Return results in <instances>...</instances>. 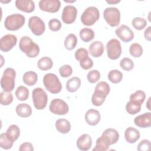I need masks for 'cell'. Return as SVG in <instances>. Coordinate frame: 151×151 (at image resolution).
I'll use <instances>...</instances> for the list:
<instances>
[{"instance_id": "836d02e7", "label": "cell", "mask_w": 151, "mask_h": 151, "mask_svg": "<svg viewBox=\"0 0 151 151\" xmlns=\"http://www.w3.org/2000/svg\"><path fill=\"white\" fill-rule=\"evenodd\" d=\"M107 77L112 83L117 84L122 80L123 74L118 70H112L109 71Z\"/></svg>"}, {"instance_id": "5b68a950", "label": "cell", "mask_w": 151, "mask_h": 151, "mask_svg": "<svg viewBox=\"0 0 151 151\" xmlns=\"http://www.w3.org/2000/svg\"><path fill=\"white\" fill-rule=\"evenodd\" d=\"M32 97L35 109L37 110L45 109L48 101V96L47 93L42 88H35L32 93Z\"/></svg>"}, {"instance_id": "d6a6232c", "label": "cell", "mask_w": 151, "mask_h": 151, "mask_svg": "<svg viewBox=\"0 0 151 151\" xmlns=\"http://www.w3.org/2000/svg\"><path fill=\"white\" fill-rule=\"evenodd\" d=\"M15 94L18 100L25 101L27 100L29 97V90L26 87L20 86L17 87Z\"/></svg>"}, {"instance_id": "7a4b0ae2", "label": "cell", "mask_w": 151, "mask_h": 151, "mask_svg": "<svg viewBox=\"0 0 151 151\" xmlns=\"http://www.w3.org/2000/svg\"><path fill=\"white\" fill-rule=\"evenodd\" d=\"M43 84L45 88L52 94L59 93L62 88L58 77L53 73H47L44 76Z\"/></svg>"}, {"instance_id": "b9f144b4", "label": "cell", "mask_w": 151, "mask_h": 151, "mask_svg": "<svg viewBox=\"0 0 151 151\" xmlns=\"http://www.w3.org/2000/svg\"><path fill=\"white\" fill-rule=\"evenodd\" d=\"M59 73L63 77L66 78L70 77L73 73L72 67L68 64H64L59 68Z\"/></svg>"}, {"instance_id": "f907efd6", "label": "cell", "mask_w": 151, "mask_h": 151, "mask_svg": "<svg viewBox=\"0 0 151 151\" xmlns=\"http://www.w3.org/2000/svg\"><path fill=\"white\" fill-rule=\"evenodd\" d=\"M120 1H106V2L110 4H115L120 2Z\"/></svg>"}, {"instance_id": "7dc6e473", "label": "cell", "mask_w": 151, "mask_h": 151, "mask_svg": "<svg viewBox=\"0 0 151 151\" xmlns=\"http://www.w3.org/2000/svg\"><path fill=\"white\" fill-rule=\"evenodd\" d=\"M150 142L149 140L144 139L142 140L137 146V150L139 151H146L150 150Z\"/></svg>"}, {"instance_id": "484cf974", "label": "cell", "mask_w": 151, "mask_h": 151, "mask_svg": "<svg viewBox=\"0 0 151 151\" xmlns=\"http://www.w3.org/2000/svg\"><path fill=\"white\" fill-rule=\"evenodd\" d=\"M81 86V80L77 77L70 78L66 83V88L68 91L73 93L76 91Z\"/></svg>"}, {"instance_id": "ab89813d", "label": "cell", "mask_w": 151, "mask_h": 151, "mask_svg": "<svg viewBox=\"0 0 151 151\" xmlns=\"http://www.w3.org/2000/svg\"><path fill=\"white\" fill-rule=\"evenodd\" d=\"M120 66L121 68L127 71H129L134 67L133 61L129 58H123L120 62Z\"/></svg>"}, {"instance_id": "e575fe53", "label": "cell", "mask_w": 151, "mask_h": 151, "mask_svg": "<svg viewBox=\"0 0 151 151\" xmlns=\"http://www.w3.org/2000/svg\"><path fill=\"white\" fill-rule=\"evenodd\" d=\"M14 142L12 141L7 136L6 133L0 134V146L4 149H9L13 146Z\"/></svg>"}, {"instance_id": "83f0119b", "label": "cell", "mask_w": 151, "mask_h": 151, "mask_svg": "<svg viewBox=\"0 0 151 151\" xmlns=\"http://www.w3.org/2000/svg\"><path fill=\"white\" fill-rule=\"evenodd\" d=\"M53 65V62L51 58L48 57L41 58L37 62V66L39 69L42 71H46L51 69Z\"/></svg>"}, {"instance_id": "1f68e13d", "label": "cell", "mask_w": 151, "mask_h": 151, "mask_svg": "<svg viewBox=\"0 0 151 151\" xmlns=\"http://www.w3.org/2000/svg\"><path fill=\"white\" fill-rule=\"evenodd\" d=\"M77 44V38L74 34H68L64 40V47L68 50H73Z\"/></svg>"}, {"instance_id": "9c48e42d", "label": "cell", "mask_w": 151, "mask_h": 151, "mask_svg": "<svg viewBox=\"0 0 151 151\" xmlns=\"http://www.w3.org/2000/svg\"><path fill=\"white\" fill-rule=\"evenodd\" d=\"M28 27L31 32L37 36L41 35L45 29L44 22L37 16H32L29 18Z\"/></svg>"}, {"instance_id": "3957f363", "label": "cell", "mask_w": 151, "mask_h": 151, "mask_svg": "<svg viewBox=\"0 0 151 151\" xmlns=\"http://www.w3.org/2000/svg\"><path fill=\"white\" fill-rule=\"evenodd\" d=\"M16 72L12 68H6L1 79V86L6 91L11 92L15 87V79Z\"/></svg>"}, {"instance_id": "f6af8a7d", "label": "cell", "mask_w": 151, "mask_h": 151, "mask_svg": "<svg viewBox=\"0 0 151 151\" xmlns=\"http://www.w3.org/2000/svg\"><path fill=\"white\" fill-rule=\"evenodd\" d=\"M74 57L77 61H80L83 58L88 57V53L86 49L83 48H80L77 49L75 52Z\"/></svg>"}, {"instance_id": "4316f807", "label": "cell", "mask_w": 151, "mask_h": 151, "mask_svg": "<svg viewBox=\"0 0 151 151\" xmlns=\"http://www.w3.org/2000/svg\"><path fill=\"white\" fill-rule=\"evenodd\" d=\"M79 35L83 41L87 42L91 41L94 38L95 34L91 28H84L80 31Z\"/></svg>"}, {"instance_id": "ac0fdd59", "label": "cell", "mask_w": 151, "mask_h": 151, "mask_svg": "<svg viewBox=\"0 0 151 151\" xmlns=\"http://www.w3.org/2000/svg\"><path fill=\"white\" fill-rule=\"evenodd\" d=\"M15 6L19 10L27 13H31L35 9L34 2L31 0H17Z\"/></svg>"}, {"instance_id": "e0dca14e", "label": "cell", "mask_w": 151, "mask_h": 151, "mask_svg": "<svg viewBox=\"0 0 151 151\" xmlns=\"http://www.w3.org/2000/svg\"><path fill=\"white\" fill-rule=\"evenodd\" d=\"M76 144L79 150L82 151H87L91 147V137L88 134H83L78 138Z\"/></svg>"}, {"instance_id": "4dcf8cb0", "label": "cell", "mask_w": 151, "mask_h": 151, "mask_svg": "<svg viewBox=\"0 0 151 151\" xmlns=\"http://www.w3.org/2000/svg\"><path fill=\"white\" fill-rule=\"evenodd\" d=\"M6 133L8 137L13 142L18 139L20 135V129L16 124H12L6 130Z\"/></svg>"}, {"instance_id": "bcb514c9", "label": "cell", "mask_w": 151, "mask_h": 151, "mask_svg": "<svg viewBox=\"0 0 151 151\" xmlns=\"http://www.w3.org/2000/svg\"><path fill=\"white\" fill-rule=\"evenodd\" d=\"M80 65L83 69L87 70L93 67V61L90 58L87 57L80 61Z\"/></svg>"}, {"instance_id": "f1b7e54d", "label": "cell", "mask_w": 151, "mask_h": 151, "mask_svg": "<svg viewBox=\"0 0 151 151\" xmlns=\"http://www.w3.org/2000/svg\"><path fill=\"white\" fill-rule=\"evenodd\" d=\"M110 91V87L109 84L106 81H100L96 85L94 92L106 97L109 94Z\"/></svg>"}, {"instance_id": "cb8c5ba5", "label": "cell", "mask_w": 151, "mask_h": 151, "mask_svg": "<svg viewBox=\"0 0 151 151\" xmlns=\"http://www.w3.org/2000/svg\"><path fill=\"white\" fill-rule=\"evenodd\" d=\"M103 135L105 136L109 140L110 145L115 144L119 140V134L118 132L114 129L109 128L106 129L102 133Z\"/></svg>"}, {"instance_id": "c3c4849f", "label": "cell", "mask_w": 151, "mask_h": 151, "mask_svg": "<svg viewBox=\"0 0 151 151\" xmlns=\"http://www.w3.org/2000/svg\"><path fill=\"white\" fill-rule=\"evenodd\" d=\"M19 151H32L34 150V147L29 142H24L22 143L19 148Z\"/></svg>"}, {"instance_id": "8992f818", "label": "cell", "mask_w": 151, "mask_h": 151, "mask_svg": "<svg viewBox=\"0 0 151 151\" xmlns=\"http://www.w3.org/2000/svg\"><path fill=\"white\" fill-rule=\"evenodd\" d=\"M99 17V9L95 6H89L81 14V21L84 25L91 26L98 21Z\"/></svg>"}, {"instance_id": "60d3db41", "label": "cell", "mask_w": 151, "mask_h": 151, "mask_svg": "<svg viewBox=\"0 0 151 151\" xmlns=\"http://www.w3.org/2000/svg\"><path fill=\"white\" fill-rule=\"evenodd\" d=\"M87 78L90 83H95L100 80V73L97 70H91L88 73L87 75Z\"/></svg>"}, {"instance_id": "816d5d0a", "label": "cell", "mask_w": 151, "mask_h": 151, "mask_svg": "<svg viewBox=\"0 0 151 151\" xmlns=\"http://www.w3.org/2000/svg\"><path fill=\"white\" fill-rule=\"evenodd\" d=\"M150 97H149V99H148V100H147V104H146V107H147V109L149 110H150V106H149V103H150Z\"/></svg>"}, {"instance_id": "9a60e30c", "label": "cell", "mask_w": 151, "mask_h": 151, "mask_svg": "<svg viewBox=\"0 0 151 151\" xmlns=\"http://www.w3.org/2000/svg\"><path fill=\"white\" fill-rule=\"evenodd\" d=\"M86 123L90 126L97 125L101 119L99 111L95 109H89L87 111L84 116Z\"/></svg>"}, {"instance_id": "8d00e7d4", "label": "cell", "mask_w": 151, "mask_h": 151, "mask_svg": "<svg viewBox=\"0 0 151 151\" xmlns=\"http://www.w3.org/2000/svg\"><path fill=\"white\" fill-rule=\"evenodd\" d=\"M129 52L132 56L135 58L140 57L143 54V48L139 44L133 43L130 46Z\"/></svg>"}, {"instance_id": "d4e9b609", "label": "cell", "mask_w": 151, "mask_h": 151, "mask_svg": "<svg viewBox=\"0 0 151 151\" xmlns=\"http://www.w3.org/2000/svg\"><path fill=\"white\" fill-rule=\"evenodd\" d=\"M22 80L26 85L32 86L37 83L38 76L35 72L29 71L24 73L22 77Z\"/></svg>"}, {"instance_id": "6da1fadb", "label": "cell", "mask_w": 151, "mask_h": 151, "mask_svg": "<svg viewBox=\"0 0 151 151\" xmlns=\"http://www.w3.org/2000/svg\"><path fill=\"white\" fill-rule=\"evenodd\" d=\"M19 47L29 58L36 57L40 53L39 46L33 42L32 39L27 36L22 37L19 43Z\"/></svg>"}, {"instance_id": "52a82bcc", "label": "cell", "mask_w": 151, "mask_h": 151, "mask_svg": "<svg viewBox=\"0 0 151 151\" xmlns=\"http://www.w3.org/2000/svg\"><path fill=\"white\" fill-rule=\"evenodd\" d=\"M103 17L109 25L117 27L120 22V12L116 7H108L103 12Z\"/></svg>"}, {"instance_id": "681fc988", "label": "cell", "mask_w": 151, "mask_h": 151, "mask_svg": "<svg viewBox=\"0 0 151 151\" xmlns=\"http://www.w3.org/2000/svg\"><path fill=\"white\" fill-rule=\"evenodd\" d=\"M151 27H148L144 32V36L146 40L150 41L151 40Z\"/></svg>"}, {"instance_id": "5bb4252c", "label": "cell", "mask_w": 151, "mask_h": 151, "mask_svg": "<svg viewBox=\"0 0 151 151\" xmlns=\"http://www.w3.org/2000/svg\"><path fill=\"white\" fill-rule=\"evenodd\" d=\"M115 33L122 41L127 42L132 41L134 38V33L129 27L126 25H122L117 28Z\"/></svg>"}, {"instance_id": "2e32d148", "label": "cell", "mask_w": 151, "mask_h": 151, "mask_svg": "<svg viewBox=\"0 0 151 151\" xmlns=\"http://www.w3.org/2000/svg\"><path fill=\"white\" fill-rule=\"evenodd\" d=\"M136 126L141 128H147L151 126V113L150 112L145 113L139 115L134 119Z\"/></svg>"}, {"instance_id": "7402d4cb", "label": "cell", "mask_w": 151, "mask_h": 151, "mask_svg": "<svg viewBox=\"0 0 151 151\" xmlns=\"http://www.w3.org/2000/svg\"><path fill=\"white\" fill-rule=\"evenodd\" d=\"M15 111L19 117H28L32 114L31 107L27 103H20L17 106Z\"/></svg>"}, {"instance_id": "ffe728a7", "label": "cell", "mask_w": 151, "mask_h": 151, "mask_svg": "<svg viewBox=\"0 0 151 151\" xmlns=\"http://www.w3.org/2000/svg\"><path fill=\"white\" fill-rule=\"evenodd\" d=\"M124 137L128 143H134L140 138V132L133 127H129L124 132Z\"/></svg>"}, {"instance_id": "ba28073f", "label": "cell", "mask_w": 151, "mask_h": 151, "mask_svg": "<svg viewBox=\"0 0 151 151\" xmlns=\"http://www.w3.org/2000/svg\"><path fill=\"white\" fill-rule=\"evenodd\" d=\"M107 57L111 60L119 58L122 54V47L120 41L117 39H111L106 44Z\"/></svg>"}, {"instance_id": "d590c367", "label": "cell", "mask_w": 151, "mask_h": 151, "mask_svg": "<svg viewBox=\"0 0 151 151\" xmlns=\"http://www.w3.org/2000/svg\"><path fill=\"white\" fill-rule=\"evenodd\" d=\"M13 101V96L11 92L2 91L0 93V103L3 106H8Z\"/></svg>"}, {"instance_id": "f546056e", "label": "cell", "mask_w": 151, "mask_h": 151, "mask_svg": "<svg viewBox=\"0 0 151 151\" xmlns=\"http://www.w3.org/2000/svg\"><path fill=\"white\" fill-rule=\"evenodd\" d=\"M142 104L133 100H129L126 103V110L129 114H136L141 110Z\"/></svg>"}, {"instance_id": "30bf717a", "label": "cell", "mask_w": 151, "mask_h": 151, "mask_svg": "<svg viewBox=\"0 0 151 151\" xmlns=\"http://www.w3.org/2000/svg\"><path fill=\"white\" fill-rule=\"evenodd\" d=\"M49 109L53 114L65 115L68 112L69 107L64 100L60 99H54L51 101Z\"/></svg>"}, {"instance_id": "f35d334b", "label": "cell", "mask_w": 151, "mask_h": 151, "mask_svg": "<svg viewBox=\"0 0 151 151\" xmlns=\"http://www.w3.org/2000/svg\"><path fill=\"white\" fill-rule=\"evenodd\" d=\"M146 98V94L143 91L137 90L130 96V100L135 101L142 104Z\"/></svg>"}, {"instance_id": "44dd1931", "label": "cell", "mask_w": 151, "mask_h": 151, "mask_svg": "<svg viewBox=\"0 0 151 151\" xmlns=\"http://www.w3.org/2000/svg\"><path fill=\"white\" fill-rule=\"evenodd\" d=\"M110 143L107 138L101 135L96 140V146L93 149V151H106L109 149Z\"/></svg>"}, {"instance_id": "4fadbf2b", "label": "cell", "mask_w": 151, "mask_h": 151, "mask_svg": "<svg viewBox=\"0 0 151 151\" xmlns=\"http://www.w3.org/2000/svg\"><path fill=\"white\" fill-rule=\"evenodd\" d=\"M17 42V38L12 34H6L0 40V50L3 52H8Z\"/></svg>"}, {"instance_id": "d6986e66", "label": "cell", "mask_w": 151, "mask_h": 151, "mask_svg": "<svg viewBox=\"0 0 151 151\" xmlns=\"http://www.w3.org/2000/svg\"><path fill=\"white\" fill-rule=\"evenodd\" d=\"M90 54L94 57H99L104 52V45L101 41H95L89 46L88 48Z\"/></svg>"}, {"instance_id": "8fae6325", "label": "cell", "mask_w": 151, "mask_h": 151, "mask_svg": "<svg viewBox=\"0 0 151 151\" xmlns=\"http://www.w3.org/2000/svg\"><path fill=\"white\" fill-rule=\"evenodd\" d=\"M77 15V8L73 5H68L64 6L63 8L61 14V19L63 22L65 24H71L75 21Z\"/></svg>"}, {"instance_id": "74e56055", "label": "cell", "mask_w": 151, "mask_h": 151, "mask_svg": "<svg viewBox=\"0 0 151 151\" xmlns=\"http://www.w3.org/2000/svg\"><path fill=\"white\" fill-rule=\"evenodd\" d=\"M132 24L136 29L142 30L146 27L147 25V21L143 18L135 17L133 19Z\"/></svg>"}, {"instance_id": "277c9868", "label": "cell", "mask_w": 151, "mask_h": 151, "mask_svg": "<svg viewBox=\"0 0 151 151\" xmlns=\"http://www.w3.org/2000/svg\"><path fill=\"white\" fill-rule=\"evenodd\" d=\"M25 17L20 14H14L7 16L4 21V26L7 30L17 31L25 24Z\"/></svg>"}, {"instance_id": "7c38bea8", "label": "cell", "mask_w": 151, "mask_h": 151, "mask_svg": "<svg viewBox=\"0 0 151 151\" xmlns=\"http://www.w3.org/2000/svg\"><path fill=\"white\" fill-rule=\"evenodd\" d=\"M61 6L59 0H41L39 2V8L41 10L51 13L58 11Z\"/></svg>"}, {"instance_id": "7bdbcfd3", "label": "cell", "mask_w": 151, "mask_h": 151, "mask_svg": "<svg viewBox=\"0 0 151 151\" xmlns=\"http://www.w3.org/2000/svg\"><path fill=\"white\" fill-rule=\"evenodd\" d=\"M105 99L106 97H104V96L94 92L91 97V103L93 105L96 106H100L103 104V103L105 101Z\"/></svg>"}, {"instance_id": "603a6c76", "label": "cell", "mask_w": 151, "mask_h": 151, "mask_svg": "<svg viewBox=\"0 0 151 151\" xmlns=\"http://www.w3.org/2000/svg\"><path fill=\"white\" fill-rule=\"evenodd\" d=\"M55 128L58 132L62 134L68 133L71 129L70 123L65 119H59L55 122Z\"/></svg>"}, {"instance_id": "ee69618b", "label": "cell", "mask_w": 151, "mask_h": 151, "mask_svg": "<svg viewBox=\"0 0 151 151\" xmlns=\"http://www.w3.org/2000/svg\"><path fill=\"white\" fill-rule=\"evenodd\" d=\"M48 27L52 31H58L61 28L62 25L60 20L56 18H53L49 21Z\"/></svg>"}]
</instances>
